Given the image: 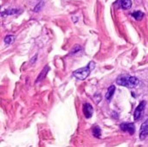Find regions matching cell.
Masks as SVG:
<instances>
[{"instance_id": "5b68a950", "label": "cell", "mask_w": 148, "mask_h": 147, "mask_svg": "<svg viewBox=\"0 0 148 147\" xmlns=\"http://www.w3.org/2000/svg\"><path fill=\"white\" fill-rule=\"evenodd\" d=\"M148 136V119L141 125L140 132V139H145Z\"/></svg>"}, {"instance_id": "6da1fadb", "label": "cell", "mask_w": 148, "mask_h": 147, "mask_svg": "<svg viewBox=\"0 0 148 147\" xmlns=\"http://www.w3.org/2000/svg\"><path fill=\"white\" fill-rule=\"evenodd\" d=\"M116 83L122 87H126L128 88H134L140 84V81L134 76H130L128 75H122L117 78Z\"/></svg>"}, {"instance_id": "7a4b0ae2", "label": "cell", "mask_w": 148, "mask_h": 147, "mask_svg": "<svg viewBox=\"0 0 148 147\" xmlns=\"http://www.w3.org/2000/svg\"><path fill=\"white\" fill-rule=\"evenodd\" d=\"M95 62H90L87 67H84V68H79V69L74 71L73 76L79 81H83L89 75L90 72L95 68Z\"/></svg>"}, {"instance_id": "30bf717a", "label": "cell", "mask_w": 148, "mask_h": 147, "mask_svg": "<svg viewBox=\"0 0 148 147\" xmlns=\"http://www.w3.org/2000/svg\"><path fill=\"white\" fill-rule=\"evenodd\" d=\"M132 16L137 20V21H140L143 17H144V13L142 11H140V10H136L134 12L132 13Z\"/></svg>"}, {"instance_id": "9c48e42d", "label": "cell", "mask_w": 148, "mask_h": 147, "mask_svg": "<svg viewBox=\"0 0 148 147\" xmlns=\"http://www.w3.org/2000/svg\"><path fill=\"white\" fill-rule=\"evenodd\" d=\"M49 69H50V68L49 67V66H45V68L42 69V71L40 73V75H39V76H38V78H37V80H36V81L38 82V81H40L41 80H42L46 75H47V73L49 71Z\"/></svg>"}, {"instance_id": "7c38bea8", "label": "cell", "mask_w": 148, "mask_h": 147, "mask_svg": "<svg viewBox=\"0 0 148 147\" xmlns=\"http://www.w3.org/2000/svg\"><path fill=\"white\" fill-rule=\"evenodd\" d=\"M14 40H15V36H11V35H9V36H5V38H4V42H5L6 44H10L11 42H14Z\"/></svg>"}, {"instance_id": "8992f818", "label": "cell", "mask_w": 148, "mask_h": 147, "mask_svg": "<svg viewBox=\"0 0 148 147\" xmlns=\"http://www.w3.org/2000/svg\"><path fill=\"white\" fill-rule=\"evenodd\" d=\"M93 113H94V109H93L92 105H90L89 103H86L83 105V113L87 119L91 118L93 115Z\"/></svg>"}, {"instance_id": "277c9868", "label": "cell", "mask_w": 148, "mask_h": 147, "mask_svg": "<svg viewBox=\"0 0 148 147\" xmlns=\"http://www.w3.org/2000/svg\"><path fill=\"white\" fill-rule=\"evenodd\" d=\"M121 131L123 132H127L129 134L133 135L135 133V126L134 123H122L120 126Z\"/></svg>"}, {"instance_id": "8fae6325", "label": "cell", "mask_w": 148, "mask_h": 147, "mask_svg": "<svg viewBox=\"0 0 148 147\" xmlns=\"http://www.w3.org/2000/svg\"><path fill=\"white\" fill-rule=\"evenodd\" d=\"M93 135L95 137V138H101V128L99 126H95L93 128Z\"/></svg>"}, {"instance_id": "52a82bcc", "label": "cell", "mask_w": 148, "mask_h": 147, "mask_svg": "<svg viewBox=\"0 0 148 147\" xmlns=\"http://www.w3.org/2000/svg\"><path fill=\"white\" fill-rule=\"evenodd\" d=\"M120 6L123 10H128L132 6V1L131 0H120Z\"/></svg>"}, {"instance_id": "3957f363", "label": "cell", "mask_w": 148, "mask_h": 147, "mask_svg": "<svg viewBox=\"0 0 148 147\" xmlns=\"http://www.w3.org/2000/svg\"><path fill=\"white\" fill-rule=\"evenodd\" d=\"M146 105H147V102L145 101H142L139 104V106L137 107V108L135 109L134 113V120H139L141 119L142 114H143L144 110H145V107H146Z\"/></svg>"}, {"instance_id": "ba28073f", "label": "cell", "mask_w": 148, "mask_h": 147, "mask_svg": "<svg viewBox=\"0 0 148 147\" xmlns=\"http://www.w3.org/2000/svg\"><path fill=\"white\" fill-rule=\"evenodd\" d=\"M114 92H115V87H114V86H110V87L108 88V89L107 94H106V99H107L108 101H110L112 100Z\"/></svg>"}]
</instances>
